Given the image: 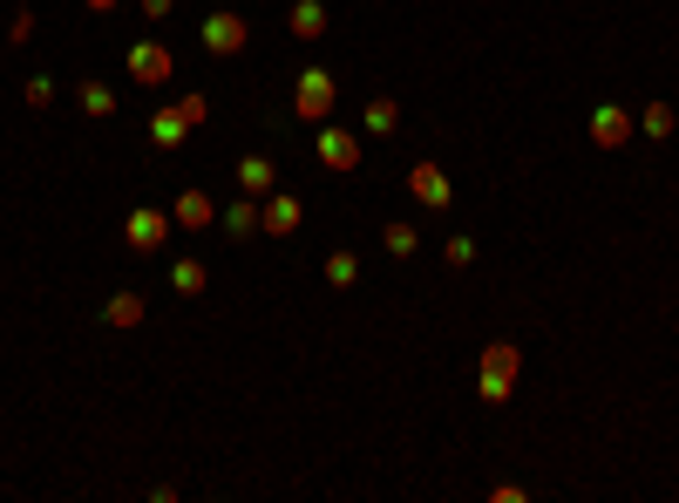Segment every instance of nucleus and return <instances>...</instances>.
Listing matches in <instances>:
<instances>
[{
  "label": "nucleus",
  "mask_w": 679,
  "mask_h": 503,
  "mask_svg": "<svg viewBox=\"0 0 679 503\" xmlns=\"http://www.w3.org/2000/svg\"><path fill=\"white\" fill-rule=\"evenodd\" d=\"M672 130H679L672 102H646V109H639V137H652V143H672Z\"/></svg>",
  "instance_id": "nucleus-20"
},
{
  "label": "nucleus",
  "mask_w": 679,
  "mask_h": 503,
  "mask_svg": "<svg viewBox=\"0 0 679 503\" xmlns=\"http://www.w3.org/2000/svg\"><path fill=\"white\" fill-rule=\"evenodd\" d=\"M313 157H320V171H340V178H347V171H361V130H340L333 117L313 130Z\"/></svg>",
  "instance_id": "nucleus-3"
},
{
  "label": "nucleus",
  "mask_w": 679,
  "mask_h": 503,
  "mask_svg": "<svg viewBox=\"0 0 679 503\" xmlns=\"http://www.w3.org/2000/svg\"><path fill=\"white\" fill-rule=\"evenodd\" d=\"M28 41H34V14L14 8V21H8V48H28Z\"/></svg>",
  "instance_id": "nucleus-22"
},
{
  "label": "nucleus",
  "mask_w": 679,
  "mask_h": 503,
  "mask_svg": "<svg viewBox=\"0 0 679 503\" xmlns=\"http://www.w3.org/2000/svg\"><path fill=\"white\" fill-rule=\"evenodd\" d=\"M306 225V204L293 198V191H272V198H259V232L265 239H293Z\"/></svg>",
  "instance_id": "nucleus-7"
},
{
  "label": "nucleus",
  "mask_w": 679,
  "mask_h": 503,
  "mask_svg": "<svg viewBox=\"0 0 679 503\" xmlns=\"http://www.w3.org/2000/svg\"><path fill=\"white\" fill-rule=\"evenodd\" d=\"M408 198L422 204V211H448V204H456V184H448V171H442V163H415V171H408Z\"/></svg>",
  "instance_id": "nucleus-8"
},
{
  "label": "nucleus",
  "mask_w": 679,
  "mask_h": 503,
  "mask_svg": "<svg viewBox=\"0 0 679 503\" xmlns=\"http://www.w3.org/2000/svg\"><path fill=\"white\" fill-rule=\"evenodd\" d=\"M517 374H524V348L517 341H489L483 348V368H476V402L503 409L509 395H517Z\"/></svg>",
  "instance_id": "nucleus-1"
},
{
  "label": "nucleus",
  "mask_w": 679,
  "mask_h": 503,
  "mask_svg": "<svg viewBox=\"0 0 679 503\" xmlns=\"http://www.w3.org/2000/svg\"><path fill=\"white\" fill-rule=\"evenodd\" d=\"M21 95H28V109H48V102H54V76H28Z\"/></svg>",
  "instance_id": "nucleus-23"
},
{
  "label": "nucleus",
  "mask_w": 679,
  "mask_h": 503,
  "mask_svg": "<svg viewBox=\"0 0 679 503\" xmlns=\"http://www.w3.org/2000/svg\"><path fill=\"white\" fill-rule=\"evenodd\" d=\"M191 137V117H184V109H156V117H150V143L156 150H178Z\"/></svg>",
  "instance_id": "nucleus-16"
},
{
  "label": "nucleus",
  "mask_w": 679,
  "mask_h": 503,
  "mask_svg": "<svg viewBox=\"0 0 679 503\" xmlns=\"http://www.w3.org/2000/svg\"><path fill=\"white\" fill-rule=\"evenodd\" d=\"M286 28H293L300 41H320V34H326V0H293Z\"/></svg>",
  "instance_id": "nucleus-18"
},
{
  "label": "nucleus",
  "mask_w": 679,
  "mask_h": 503,
  "mask_svg": "<svg viewBox=\"0 0 679 503\" xmlns=\"http://www.w3.org/2000/svg\"><path fill=\"white\" fill-rule=\"evenodd\" d=\"M123 69H130V82H143V89H163L170 76H178V54H170L163 41H136V48L123 54Z\"/></svg>",
  "instance_id": "nucleus-5"
},
{
  "label": "nucleus",
  "mask_w": 679,
  "mask_h": 503,
  "mask_svg": "<svg viewBox=\"0 0 679 503\" xmlns=\"http://www.w3.org/2000/svg\"><path fill=\"white\" fill-rule=\"evenodd\" d=\"M197 41H204V54H217V62H224V54H239V48L252 41V21L232 14V8H217V14L197 21Z\"/></svg>",
  "instance_id": "nucleus-4"
},
{
  "label": "nucleus",
  "mask_w": 679,
  "mask_h": 503,
  "mask_svg": "<svg viewBox=\"0 0 679 503\" xmlns=\"http://www.w3.org/2000/svg\"><path fill=\"white\" fill-rule=\"evenodd\" d=\"M402 130V102L394 95H367V109H361V137H394Z\"/></svg>",
  "instance_id": "nucleus-13"
},
{
  "label": "nucleus",
  "mask_w": 679,
  "mask_h": 503,
  "mask_svg": "<svg viewBox=\"0 0 679 503\" xmlns=\"http://www.w3.org/2000/svg\"><path fill=\"white\" fill-rule=\"evenodd\" d=\"M333 102H340V76H333V69H320V62H313V69H300V82H293V117L320 130V123L333 117Z\"/></svg>",
  "instance_id": "nucleus-2"
},
{
  "label": "nucleus",
  "mask_w": 679,
  "mask_h": 503,
  "mask_svg": "<svg viewBox=\"0 0 679 503\" xmlns=\"http://www.w3.org/2000/svg\"><path fill=\"white\" fill-rule=\"evenodd\" d=\"M178 109H184V117H191V130H197V123H204V117H211V102H204V95H197V89H191V95H184V102H178Z\"/></svg>",
  "instance_id": "nucleus-24"
},
{
  "label": "nucleus",
  "mask_w": 679,
  "mask_h": 503,
  "mask_svg": "<svg viewBox=\"0 0 679 503\" xmlns=\"http://www.w3.org/2000/svg\"><path fill=\"white\" fill-rule=\"evenodd\" d=\"M75 102H82L89 123H109V117H116V89H109L102 76H82V82H75Z\"/></svg>",
  "instance_id": "nucleus-12"
},
{
  "label": "nucleus",
  "mask_w": 679,
  "mask_h": 503,
  "mask_svg": "<svg viewBox=\"0 0 679 503\" xmlns=\"http://www.w3.org/2000/svg\"><path fill=\"white\" fill-rule=\"evenodd\" d=\"M143 313H150V300H143V293H130V286H123V293H109V306H102V320H109V326H143Z\"/></svg>",
  "instance_id": "nucleus-17"
},
{
  "label": "nucleus",
  "mask_w": 679,
  "mask_h": 503,
  "mask_svg": "<svg viewBox=\"0 0 679 503\" xmlns=\"http://www.w3.org/2000/svg\"><path fill=\"white\" fill-rule=\"evenodd\" d=\"M639 137V117H632V109H618V102H598L591 109V143L598 150H626Z\"/></svg>",
  "instance_id": "nucleus-9"
},
{
  "label": "nucleus",
  "mask_w": 679,
  "mask_h": 503,
  "mask_svg": "<svg viewBox=\"0 0 679 503\" xmlns=\"http://www.w3.org/2000/svg\"><path fill=\"white\" fill-rule=\"evenodd\" d=\"M211 286V265L204 259H170V293H178V300H197Z\"/></svg>",
  "instance_id": "nucleus-15"
},
{
  "label": "nucleus",
  "mask_w": 679,
  "mask_h": 503,
  "mask_svg": "<svg viewBox=\"0 0 679 503\" xmlns=\"http://www.w3.org/2000/svg\"><path fill=\"white\" fill-rule=\"evenodd\" d=\"M524 496H530L524 483H496V490H489V503H524Z\"/></svg>",
  "instance_id": "nucleus-26"
},
{
  "label": "nucleus",
  "mask_w": 679,
  "mask_h": 503,
  "mask_svg": "<svg viewBox=\"0 0 679 503\" xmlns=\"http://www.w3.org/2000/svg\"><path fill=\"white\" fill-rule=\"evenodd\" d=\"M381 245H387V259H415V252H422V232L408 225V218H387V225H381Z\"/></svg>",
  "instance_id": "nucleus-19"
},
{
  "label": "nucleus",
  "mask_w": 679,
  "mask_h": 503,
  "mask_svg": "<svg viewBox=\"0 0 679 503\" xmlns=\"http://www.w3.org/2000/svg\"><path fill=\"white\" fill-rule=\"evenodd\" d=\"M170 225H178V232H211L217 225V204H211V191H178V211H170Z\"/></svg>",
  "instance_id": "nucleus-10"
},
{
  "label": "nucleus",
  "mask_w": 679,
  "mask_h": 503,
  "mask_svg": "<svg viewBox=\"0 0 679 503\" xmlns=\"http://www.w3.org/2000/svg\"><path fill=\"white\" fill-rule=\"evenodd\" d=\"M170 232H178V225H170V211H156V204H136V211L123 218V245H130V252H163Z\"/></svg>",
  "instance_id": "nucleus-6"
},
{
  "label": "nucleus",
  "mask_w": 679,
  "mask_h": 503,
  "mask_svg": "<svg viewBox=\"0 0 679 503\" xmlns=\"http://www.w3.org/2000/svg\"><path fill=\"white\" fill-rule=\"evenodd\" d=\"M448 265H476V239H448Z\"/></svg>",
  "instance_id": "nucleus-25"
},
{
  "label": "nucleus",
  "mask_w": 679,
  "mask_h": 503,
  "mask_svg": "<svg viewBox=\"0 0 679 503\" xmlns=\"http://www.w3.org/2000/svg\"><path fill=\"white\" fill-rule=\"evenodd\" d=\"M136 8H143V21H163L170 8H178V0H136Z\"/></svg>",
  "instance_id": "nucleus-27"
},
{
  "label": "nucleus",
  "mask_w": 679,
  "mask_h": 503,
  "mask_svg": "<svg viewBox=\"0 0 679 503\" xmlns=\"http://www.w3.org/2000/svg\"><path fill=\"white\" fill-rule=\"evenodd\" d=\"M320 272H326V286H354V279H361V259H354L347 245H340V252H326V265H320Z\"/></svg>",
  "instance_id": "nucleus-21"
},
{
  "label": "nucleus",
  "mask_w": 679,
  "mask_h": 503,
  "mask_svg": "<svg viewBox=\"0 0 679 503\" xmlns=\"http://www.w3.org/2000/svg\"><path fill=\"white\" fill-rule=\"evenodd\" d=\"M239 191H245V198H272V191H278V163H272L265 150L239 157Z\"/></svg>",
  "instance_id": "nucleus-11"
},
{
  "label": "nucleus",
  "mask_w": 679,
  "mask_h": 503,
  "mask_svg": "<svg viewBox=\"0 0 679 503\" xmlns=\"http://www.w3.org/2000/svg\"><path fill=\"white\" fill-rule=\"evenodd\" d=\"M82 8H89V14H116V8H123V0H82Z\"/></svg>",
  "instance_id": "nucleus-28"
},
{
  "label": "nucleus",
  "mask_w": 679,
  "mask_h": 503,
  "mask_svg": "<svg viewBox=\"0 0 679 503\" xmlns=\"http://www.w3.org/2000/svg\"><path fill=\"white\" fill-rule=\"evenodd\" d=\"M217 225H224V239H259V198L239 191V204L217 211Z\"/></svg>",
  "instance_id": "nucleus-14"
}]
</instances>
